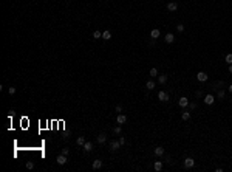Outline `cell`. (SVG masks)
Instances as JSON below:
<instances>
[{
	"label": "cell",
	"instance_id": "obj_1",
	"mask_svg": "<svg viewBox=\"0 0 232 172\" xmlns=\"http://www.w3.org/2000/svg\"><path fill=\"white\" fill-rule=\"evenodd\" d=\"M118 149H121V143H119V140H113V141H110V150H112V152H116Z\"/></svg>",
	"mask_w": 232,
	"mask_h": 172
},
{
	"label": "cell",
	"instance_id": "obj_2",
	"mask_svg": "<svg viewBox=\"0 0 232 172\" xmlns=\"http://www.w3.org/2000/svg\"><path fill=\"white\" fill-rule=\"evenodd\" d=\"M184 166L186 167H193V166H195V160H193L192 157H187L184 160Z\"/></svg>",
	"mask_w": 232,
	"mask_h": 172
},
{
	"label": "cell",
	"instance_id": "obj_3",
	"mask_svg": "<svg viewBox=\"0 0 232 172\" xmlns=\"http://www.w3.org/2000/svg\"><path fill=\"white\" fill-rule=\"evenodd\" d=\"M203 101H204V104H207V106H210V104H214V101H215V96H214V95H206Z\"/></svg>",
	"mask_w": 232,
	"mask_h": 172
},
{
	"label": "cell",
	"instance_id": "obj_4",
	"mask_svg": "<svg viewBox=\"0 0 232 172\" xmlns=\"http://www.w3.org/2000/svg\"><path fill=\"white\" fill-rule=\"evenodd\" d=\"M178 106H180V107H183V109H184V107H187V106H189V99L186 98V96L180 98V99H178Z\"/></svg>",
	"mask_w": 232,
	"mask_h": 172
},
{
	"label": "cell",
	"instance_id": "obj_5",
	"mask_svg": "<svg viewBox=\"0 0 232 172\" xmlns=\"http://www.w3.org/2000/svg\"><path fill=\"white\" fill-rule=\"evenodd\" d=\"M197 79L200 82H206L207 81V73H204V71H200V73L197 74Z\"/></svg>",
	"mask_w": 232,
	"mask_h": 172
},
{
	"label": "cell",
	"instance_id": "obj_6",
	"mask_svg": "<svg viewBox=\"0 0 232 172\" xmlns=\"http://www.w3.org/2000/svg\"><path fill=\"white\" fill-rule=\"evenodd\" d=\"M158 99H159V101H163V102H166V101H169V95L166 93V91H159V93H158Z\"/></svg>",
	"mask_w": 232,
	"mask_h": 172
},
{
	"label": "cell",
	"instance_id": "obj_7",
	"mask_svg": "<svg viewBox=\"0 0 232 172\" xmlns=\"http://www.w3.org/2000/svg\"><path fill=\"white\" fill-rule=\"evenodd\" d=\"M167 9L169 11H176V9H178V3H176V2H169L167 3Z\"/></svg>",
	"mask_w": 232,
	"mask_h": 172
},
{
	"label": "cell",
	"instance_id": "obj_8",
	"mask_svg": "<svg viewBox=\"0 0 232 172\" xmlns=\"http://www.w3.org/2000/svg\"><path fill=\"white\" fill-rule=\"evenodd\" d=\"M96 141H98L99 144H104V143L107 141V135H105V133H99L98 138H96Z\"/></svg>",
	"mask_w": 232,
	"mask_h": 172
},
{
	"label": "cell",
	"instance_id": "obj_9",
	"mask_svg": "<svg viewBox=\"0 0 232 172\" xmlns=\"http://www.w3.org/2000/svg\"><path fill=\"white\" fill-rule=\"evenodd\" d=\"M56 161L59 163V164H65V163H67V155L60 154V155H59V157H57V160H56Z\"/></svg>",
	"mask_w": 232,
	"mask_h": 172
},
{
	"label": "cell",
	"instance_id": "obj_10",
	"mask_svg": "<svg viewBox=\"0 0 232 172\" xmlns=\"http://www.w3.org/2000/svg\"><path fill=\"white\" fill-rule=\"evenodd\" d=\"M125 121H127V116H125V115H121V113H119V115H118V118H116V123H118V124H124Z\"/></svg>",
	"mask_w": 232,
	"mask_h": 172
},
{
	"label": "cell",
	"instance_id": "obj_11",
	"mask_svg": "<svg viewBox=\"0 0 232 172\" xmlns=\"http://www.w3.org/2000/svg\"><path fill=\"white\" fill-rule=\"evenodd\" d=\"M159 34H161V33H159V30H156V28L150 31V37H152V39H158Z\"/></svg>",
	"mask_w": 232,
	"mask_h": 172
},
{
	"label": "cell",
	"instance_id": "obj_12",
	"mask_svg": "<svg viewBox=\"0 0 232 172\" xmlns=\"http://www.w3.org/2000/svg\"><path fill=\"white\" fill-rule=\"evenodd\" d=\"M84 150H85V152H91V150H93V143L87 141L85 144H84Z\"/></svg>",
	"mask_w": 232,
	"mask_h": 172
},
{
	"label": "cell",
	"instance_id": "obj_13",
	"mask_svg": "<svg viewBox=\"0 0 232 172\" xmlns=\"http://www.w3.org/2000/svg\"><path fill=\"white\" fill-rule=\"evenodd\" d=\"M91 166H93V169H101V167H102V161H101V160H95Z\"/></svg>",
	"mask_w": 232,
	"mask_h": 172
},
{
	"label": "cell",
	"instance_id": "obj_14",
	"mask_svg": "<svg viewBox=\"0 0 232 172\" xmlns=\"http://www.w3.org/2000/svg\"><path fill=\"white\" fill-rule=\"evenodd\" d=\"M164 40H166L167 44H172V42L175 40V36H173V34H170V33H169V34H166V37H164Z\"/></svg>",
	"mask_w": 232,
	"mask_h": 172
},
{
	"label": "cell",
	"instance_id": "obj_15",
	"mask_svg": "<svg viewBox=\"0 0 232 172\" xmlns=\"http://www.w3.org/2000/svg\"><path fill=\"white\" fill-rule=\"evenodd\" d=\"M153 154L156 155V157H163V155H164V149H163V147H156V149L153 150Z\"/></svg>",
	"mask_w": 232,
	"mask_h": 172
},
{
	"label": "cell",
	"instance_id": "obj_16",
	"mask_svg": "<svg viewBox=\"0 0 232 172\" xmlns=\"http://www.w3.org/2000/svg\"><path fill=\"white\" fill-rule=\"evenodd\" d=\"M146 87H147V90H153L155 87H156V84H155L153 81H147L146 82Z\"/></svg>",
	"mask_w": 232,
	"mask_h": 172
},
{
	"label": "cell",
	"instance_id": "obj_17",
	"mask_svg": "<svg viewBox=\"0 0 232 172\" xmlns=\"http://www.w3.org/2000/svg\"><path fill=\"white\" fill-rule=\"evenodd\" d=\"M158 82L159 84H166L167 82V74H159V76H158Z\"/></svg>",
	"mask_w": 232,
	"mask_h": 172
},
{
	"label": "cell",
	"instance_id": "obj_18",
	"mask_svg": "<svg viewBox=\"0 0 232 172\" xmlns=\"http://www.w3.org/2000/svg\"><path fill=\"white\" fill-rule=\"evenodd\" d=\"M153 169L156 171V172H159V171L163 169V163H161V161H155V164H153Z\"/></svg>",
	"mask_w": 232,
	"mask_h": 172
},
{
	"label": "cell",
	"instance_id": "obj_19",
	"mask_svg": "<svg viewBox=\"0 0 232 172\" xmlns=\"http://www.w3.org/2000/svg\"><path fill=\"white\" fill-rule=\"evenodd\" d=\"M76 143H77V146H84L87 141H85V138H84V136H77V140H76Z\"/></svg>",
	"mask_w": 232,
	"mask_h": 172
},
{
	"label": "cell",
	"instance_id": "obj_20",
	"mask_svg": "<svg viewBox=\"0 0 232 172\" xmlns=\"http://www.w3.org/2000/svg\"><path fill=\"white\" fill-rule=\"evenodd\" d=\"M181 118H183V121H189V119H190V113H189V112H183Z\"/></svg>",
	"mask_w": 232,
	"mask_h": 172
},
{
	"label": "cell",
	"instance_id": "obj_21",
	"mask_svg": "<svg viewBox=\"0 0 232 172\" xmlns=\"http://www.w3.org/2000/svg\"><path fill=\"white\" fill-rule=\"evenodd\" d=\"M102 39H105V40L112 39V33H110V31H104V33H102Z\"/></svg>",
	"mask_w": 232,
	"mask_h": 172
},
{
	"label": "cell",
	"instance_id": "obj_22",
	"mask_svg": "<svg viewBox=\"0 0 232 172\" xmlns=\"http://www.w3.org/2000/svg\"><path fill=\"white\" fill-rule=\"evenodd\" d=\"M149 74H150L152 78H156V76H158V70H156V68H150V73H149Z\"/></svg>",
	"mask_w": 232,
	"mask_h": 172
},
{
	"label": "cell",
	"instance_id": "obj_23",
	"mask_svg": "<svg viewBox=\"0 0 232 172\" xmlns=\"http://www.w3.org/2000/svg\"><path fill=\"white\" fill-rule=\"evenodd\" d=\"M93 37H95V39H101V37H102V33H101V31H98V30H96L95 33H93Z\"/></svg>",
	"mask_w": 232,
	"mask_h": 172
},
{
	"label": "cell",
	"instance_id": "obj_24",
	"mask_svg": "<svg viewBox=\"0 0 232 172\" xmlns=\"http://www.w3.org/2000/svg\"><path fill=\"white\" fill-rule=\"evenodd\" d=\"M224 95H226V93H224V90H218V93H217L218 99H223V98H224Z\"/></svg>",
	"mask_w": 232,
	"mask_h": 172
},
{
	"label": "cell",
	"instance_id": "obj_25",
	"mask_svg": "<svg viewBox=\"0 0 232 172\" xmlns=\"http://www.w3.org/2000/svg\"><path fill=\"white\" fill-rule=\"evenodd\" d=\"M226 62H227L229 65L232 64V54H226Z\"/></svg>",
	"mask_w": 232,
	"mask_h": 172
},
{
	"label": "cell",
	"instance_id": "obj_26",
	"mask_svg": "<svg viewBox=\"0 0 232 172\" xmlns=\"http://www.w3.org/2000/svg\"><path fill=\"white\" fill-rule=\"evenodd\" d=\"M26 169H34V163H33V161H28V163H26Z\"/></svg>",
	"mask_w": 232,
	"mask_h": 172
},
{
	"label": "cell",
	"instance_id": "obj_27",
	"mask_svg": "<svg viewBox=\"0 0 232 172\" xmlns=\"http://www.w3.org/2000/svg\"><path fill=\"white\" fill-rule=\"evenodd\" d=\"M113 132H115L116 135H119V133H121V126H116V127L113 129Z\"/></svg>",
	"mask_w": 232,
	"mask_h": 172
},
{
	"label": "cell",
	"instance_id": "obj_28",
	"mask_svg": "<svg viewBox=\"0 0 232 172\" xmlns=\"http://www.w3.org/2000/svg\"><path fill=\"white\" fill-rule=\"evenodd\" d=\"M176 30H178V33H183L184 31V25H176Z\"/></svg>",
	"mask_w": 232,
	"mask_h": 172
},
{
	"label": "cell",
	"instance_id": "obj_29",
	"mask_svg": "<svg viewBox=\"0 0 232 172\" xmlns=\"http://www.w3.org/2000/svg\"><path fill=\"white\" fill-rule=\"evenodd\" d=\"M187 107L190 109V110H193V109L197 107V104H195V102H189V106H187Z\"/></svg>",
	"mask_w": 232,
	"mask_h": 172
},
{
	"label": "cell",
	"instance_id": "obj_30",
	"mask_svg": "<svg viewBox=\"0 0 232 172\" xmlns=\"http://www.w3.org/2000/svg\"><path fill=\"white\" fill-rule=\"evenodd\" d=\"M16 93V89L14 87H9V95H14Z\"/></svg>",
	"mask_w": 232,
	"mask_h": 172
},
{
	"label": "cell",
	"instance_id": "obj_31",
	"mask_svg": "<svg viewBox=\"0 0 232 172\" xmlns=\"http://www.w3.org/2000/svg\"><path fill=\"white\" fill-rule=\"evenodd\" d=\"M119 143H121V146H124V144H125V138L121 136V138H119Z\"/></svg>",
	"mask_w": 232,
	"mask_h": 172
},
{
	"label": "cell",
	"instance_id": "obj_32",
	"mask_svg": "<svg viewBox=\"0 0 232 172\" xmlns=\"http://www.w3.org/2000/svg\"><path fill=\"white\" fill-rule=\"evenodd\" d=\"M68 152H70V149H67V147L62 149V154H64V155H68Z\"/></svg>",
	"mask_w": 232,
	"mask_h": 172
},
{
	"label": "cell",
	"instance_id": "obj_33",
	"mask_svg": "<svg viewBox=\"0 0 232 172\" xmlns=\"http://www.w3.org/2000/svg\"><path fill=\"white\" fill-rule=\"evenodd\" d=\"M116 112L121 113V112H122V106H116Z\"/></svg>",
	"mask_w": 232,
	"mask_h": 172
},
{
	"label": "cell",
	"instance_id": "obj_34",
	"mask_svg": "<svg viewBox=\"0 0 232 172\" xmlns=\"http://www.w3.org/2000/svg\"><path fill=\"white\" fill-rule=\"evenodd\" d=\"M195 95H197V98H201V95H203V93H201V91H200V90H198V91H197V93H195Z\"/></svg>",
	"mask_w": 232,
	"mask_h": 172
},
{
	"label": "cell",
	"instance_id": "obj_35",
	"mask_svg": "<svg viewBox=\"0 0 232 172\" xmlns=\"http://www.w3.org/2000/svg\"><path fill=\"white\" fill-rule=\"evenodd\" d=\"M227 90H229V93H232V84H231L229 87H227Z\"/></svg>",
	"mask_w": 232,
	"mask_h": 172
},
{
	"label": "cell",
	"instance_id": "obj_36",
	"mask_svg": "<svg viewBox=\"0 0 232 172\" xmlns=\"http://www.w3.org/2000/svg\"><path fill=\"white\" fill-rule=\"evenodd\" d=\"M229 73H232V64L229 65Z\"/></svg>",
	"mask_w": 232,
	"mask_h": 172
}]
</instances>
